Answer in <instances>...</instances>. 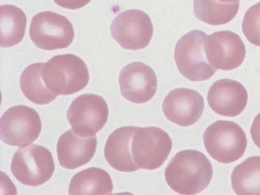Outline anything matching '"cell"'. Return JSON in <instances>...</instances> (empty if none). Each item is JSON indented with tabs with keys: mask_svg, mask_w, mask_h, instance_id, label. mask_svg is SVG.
I'll list each match as a JSON object with an SVG mask.
<instances>
[{
	"mask_svg": "<svg viewBox=\"0 0 260 195\" xmlns=\"http://www.w3.org/2000/svg\"><path fill=\"white\" fill-rule=\"evenodd\" d=\"M212 165L204 154L194 150L178 152L165 171L166 181L174 191L194 194L204 190L212 180Z\"/></svg>",
	"mask_w": 260,
	"mask_h": 195,
	"instance_id": "1",
	"label": "cell"
},
{
	"mask_svg": "<svg viewBox=\"0 0 260 195\" xmlns=\"http://www.w3.org/2000/svg\"><path fill=\"white\" fill-rule=\"evenodd\" d=\"M42 76L49 90L58 96L82 90L89 80L85 63L72 54L56 55L44 63Z\"/></svg>",
	"mask_w": 260,
	"mask_h": 195,
	"instance_id": "2",
	"label": "cell"
},
{
	"mask_svg": "<svg viewBox=\"0 0 260 195\" xmlns=\"http://www.w3.org/2000/svg\"><path fill=\"white\" fill-rule=\"evenodd\" d=\"M206 150L221 164H231L245 153L247 140L243 129L234 122L218 120L211 124L203 135Z\"/></svg>",
	"mask_w": 260,
	"mask_h": 195,
	"instance_id": "3",
	"label": "cell"
},
{
	"mask_svg": "<svg viewBox=\"0 0 260 195\" xmlns=\"http://www.w3.org/2000/svg\"><path fill=\"white\" fill-rule=\"evenodd\" d=\"M207 35L193 30L178 40L174 58L178 71L192 81H205L212 77L216 70L208 62L205 50Z\"/></svg>",
	"mask_w": 260,
	"mask_h": 195,
	"instance_id": "4",
	"label": "cell"
},
{
	"mask_svg": "<svg viewBox=\"0 0 260 195\" xmlns=\"http://www.w3.org/2000/svg\"><path fill=\"white\" fill-rule=\"evenodd\" d=\"M11 169L14 177L23 184L38 186L50 180L55 164L50 151L43 146L32 144L16 151Z\"/></svg>",
	"mask_w": 260,
	"mask_h": 195,
	"instance_id": "5",
	"label": "cell"
},
{
	"mask_svg": "<svg viewBox=\"0 0 260 195\" xmlns=\"http://www.w3.org/2000/svg\"><path fill=\"white\" fill-rule=\"evenodd\" d=\"M29 36L38 48L52 51L68 47L74 39L75 30L71 22L65 16L45 11L32 18Z\"/></svg>",
	"mask_w": 260,
	"mask_h": 195,
	"instance_id": "6",
	"label": "cell"
},
{
	"mask_svg": "<svg viewBox=\"0 0 260 195\" xmlns=\"http://www.w3.org/2000/svg\"><path fill=\"white\" fill-rule=\"evenodd\" d=\"M1 140L5 144L24 147L37 140L42 129L38 113L24 105L7 110L1 119Z\"/></svg>",
	"mask_w": 260,
	"mask_h": 195,
	"instance_id": "7",
	"label": "cell"
},
{
	"mask_svg": "<svg viewBox=\"0 0 260 195\" xmlns=\"http://www.w3.org/2000/svg\"><path fill=\"white\" fill-rule=\"evenodd\" d=\"M172 146V139L164 130L156 127H139L132 142L134 161L142 169H158L167 159Z\"/></svg>",
	"mask_w": 260,
	"mask_h": 195,
	"instance_id": "8",
	"label": "cell"
},
{
	"mask_svg": "<svg viewBox=\"0 0 260 195\" xmlns=\"http://www.w3.org/2000/svg\"><path fill=\"white\" fill-rule=\"evenodd\" d=\"M110 29L113 39L128 50H139L147 47L153 34L150 16L138 10L120 13L113 20Z\"/></svg>",
	"mask_w": 260,
	"mask_h": 195,
	"instance_id": "9",
	"label": "cell"
},
{
	"mask_svg": "<svg viewBox=\"0 0 260 195\" xmlns=\"http://www.w3.org/2000/svg\"><path fill=\"white\" fill-rule=\"evenodd\" d=\"M109 109L107 102L100 95L84 94L73 101L67 112L72 128L77 133L93 136L107 123Z\"/></svg>",
	"mask_w": 260,
	"mask_h": 195,
	"instance_id": "10",
	"label": "cell"
},
{
	"mask_svg": "<svg viewBox=\"0 0 260 195\" xmlns=\"http://www.w3.org/2000/svg\"><path fill=\"white\" fill-rule=\"evenodd\" d=\"M205 50L211 66L224 71L239 68L246 54V47L241 38L229 30L217 31L207 36Z\"/></svg>",
	"mask_w": 260,
	"mask_h": 195,
	"instance_id": "11",
	"label": "cell"
},
{
	"mask_svg": "<svg viewBox=\"0 0 260 195\" xmlns=\"http://www.w3.org/2000/svg\"><path fill=\"white\" fill-rule=\"evenodd\" d=\"M119 83L122 96L131 102L150 101L157 89V79L148 65L141 62L129 63L120 72Z\"/></svg>",
	"mask_w": 260,
	"mask_h": 195,
	"instance_id": "12",
	"label": "cell"
},
{
	"mask_svg": "<svg viewBox=\"0 0 260 195\" xmlns=\"http://www.w3.org/2000/svg\"><path fill=\"white\" fill-rule=\"evenodd\" d=\"M204 99L193 89L179 88L170 91L162 103V110L170 121L181 126L196 123L203 115Z\"/></svg>",
	"mask_w": 260,
	"mask_h": 195,
	"instance_id": "13",
	"label": "cell"
},
{
	"mask_svg": "<svg viewBox=\"0 0 260 195\" xmlns=\"http://www.w3.org/2000/svg\"><path fill=\"white\" fill-rule=\"evenodd\" d=\"M248 100L245 87L239 81L230 79L216 81L207 96L209 107L213 111L229 117L239 116L246 108Z\"/></svg>",
	"mask_w": 260,
	"mask_h": 195,
	"instance_id": "14",
	"label": "cell"
},
{
	"mask_svg": "<svg viewBox=\"0 0 260 195\" xmlns=\"http://www.w3.org/2000/svg\"><path fill=\"white\" fill-rule=\"evenodd\" d=\"M97 146L95 135L79 134L73 129L60 137L57 143V153L60 166L67 169H75L85 165L94 155Z\"/></svg>",
	"mask_w": 260,
	"mask_h": 195,
	"instance_id": "15",
	"label": "cell"
},
{
	"mask_svg": "<svg viewBox=\"0 0 260 195\" xmlns=\"http://www.w3.org/2000/svg\"><path fill=\"white\" fill-rule=\"evenodd\" d=\"M138 127L129 126L115 130L106 143L104 154L109 165L119 172H134L140 169L134 160L132 147Z\"/></svg>",
	"mask_w": 260,
	"mask_h": 195,
	"instance_id": "16",
	"label": "cell"
},
{
	"mask_svg": "<svg viewBox=\"0 0 260 195\" xmlns=\"http://www.w3.org/2000/svg\"><path fill=\"white\" fill-rule=\"evenodd\" d=\"M112 179L105 170L90 168L77 173L71 181L69 193L75 194H111Z\"/></svg>",
	"mask_w": 260,
	"mask_h": 195,
	"instance_id": "17",
	"label": "cell"
},
{
	"mask_svg": "<svg viewBox=\"0 0 260 195\" xmlns=\"http://www.w3.org/2000/svg\"><path fill=\"white\" fill-rule=\"evenodd\" d=\"M44 63L30 64L22 72L20 86L27 99L38 105H45L53 102L58 95L49 90L43 79L42 73Z\"/></svg>",
	"mask_w": 260,
	"mask_h": 195,
	"instance_id": "18",
	"label": "cell"
},
{
	"mask_svg": "<svg viewBox=\"0 0 260 195\" xmlns=\"http://www.w3.org/2000/svg\"><path fill=\"white\" fill-rule=\"evenodd\" d=\"M1 47H11L23 39L27 24L26 14L19 8L10 5L1 8Z\"/></svg>",
	"mask_w": 260,
	"mask_h": 195,
	"instance_id": "19",
	"label": "cell"
},
{
	"mask_svg": "<svg viewBox=\"0 0 260 195\" xmlns=\"http://www.w3.org/2000/svg\"><path fill=\"white\" fill-rule=\"evenodd\" d=\"M193 13L198 20L210 24L219 26L229 23L237 15L240 2L222 3L217 0H193Z\"/></svg>",
	"mask_w": 260,
	"mask_h": 195,
	"instance_id": "20",
	"label": "cell"
},
{
	"mask_svg": "<svg viewBox=\"0 0 260 195\" xmlns=\"http://www.w3.org/2000/svg\"><path fill=\"white\" fill-rule=\"evenodd\" d=\"M234 192L239 195H260V156L248 158L236 167L232 174Z\"/></svg>",
	"mask_w": 260,
	"mask_h": 195,
	"instance_id": "21",
	"label": "cell"
},
{
	"mask_svg": "<svg viewBox=\"0 0 260 195\" xmlns=\"http://www.w3.org/2000/svg\"><path fill=\"white\" fill-rule=\"evenodd\" d=\"M242 27L249 42L260 47V2L249 8L244 17Z\"/></svg>",
	"mask_w": 260,
	"mask_h": 195,
	"instance_id": "22",
	"label": "cell"
},
{
	"mask_svg": "<svg viewBox=\"0 0 260 195\" xmlns=\"http://www.w3.org/2000/svg\"><path fill=\"white\" fill-rule=\"evenodd\" d=\"M58 6L69 10H78L87 5L91 0H54Z\"/></svg>",
	"mask_w": 260,
	"mask_h": 195,
	"instance_id": "23",
	"label": "cell"
},
{
	"mask_svg": "<svg viewBox=\"0 0 260 195\" xmlns=\"http://www.w3.org/2000/svg\"><path fill=\"white\" fill-rule=\"evenodd\" d=\"M250 133L252 139H253L254 143L260 149V113L258 114L253 120Z\"/></svg>",
	"mask_w": 260,
	"mask_h": 195,
	"instance_id": "24",
	"label": "cell"
},
{
	"mask_svg": "<svg viewBox=\"0 0 260 195\" xmlns=\"http://www.w3.org/2000/svg\"><path fill=\"white\" fill-rule=\"evenodd\" d=\"M217 1L226 4H233L240 2V0H217Z\"/></svg>",
	"mask_w": 260,
	"mask_h": 195,
	"instance_id": "25",
	"label": "cell"
}]
</instances>
